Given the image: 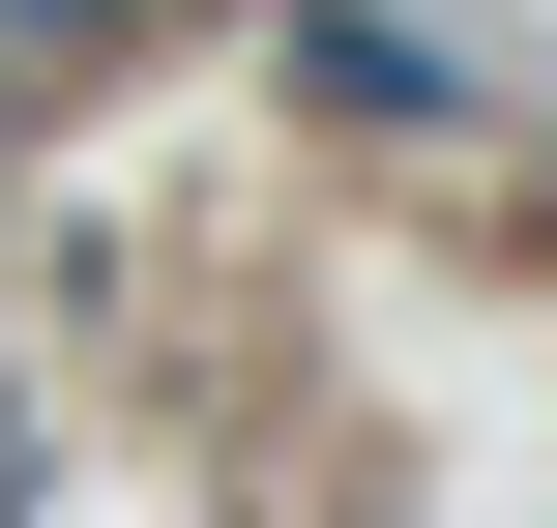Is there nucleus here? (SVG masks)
<instances>
[{
    "label": "nucleus",
    "instance_id": "nucleus-1",
    "mask_svg": "<svg viewBox=\"0 0 557 528\" xmlns=\"http://www.w3.org/2000/svg\"><path fill=\"white\" fill-rule=\"evenodd\" d=\"M294 88H352V118H470V59H441L411 0H294Z\"/></svg>",
    "mask_w": 557,
    "mask_h": 528
}]
</instances>
